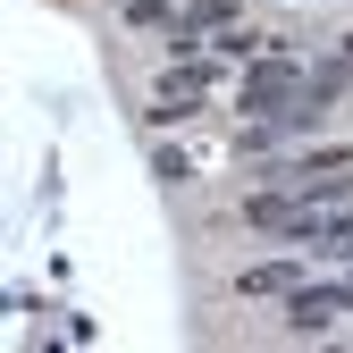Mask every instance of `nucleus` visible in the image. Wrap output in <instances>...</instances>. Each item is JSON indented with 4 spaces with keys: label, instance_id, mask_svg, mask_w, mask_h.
I'll return each instance as SVG.
<instances>
[{
    "label": "nucleus",
    "instance_id": "nucleus-1",
    "mask_svg": "<svg viewBox=\"0 0 353 353\" xmlns=\"http://www.w3.org/2000/svg\"><path fill=\"white\" fill-rule=\"evenodd\" d=\"M303 76H312V68L294 59V42H270L261 59H244V76H236V110H244V118H270Z\"/></svg>",
    "mask_w": 353,
    "mask_h": 353
},
{
    "label": "nucleus",
    "instance_id": "nucleus-2",
    "mask_svg": "<svg viewBox=\"0 0 353 353\" xmlns=\"http://www.w3.org/2000/svg\"><path fill=\"white\" fill-rule=\"evenodd\" d=\"M336 168H353V143H303V152L270 160V176H336Z\"/></svg>",
    "mask_w": 353,
    "mask_h": 353
},
{
    "label": "nucleus",
    "instance_id": "nucleus-3",
    "mask_svg": "<svg viewBox=\"0 0 353 353\" xmlns=\"http://www.w3.org/2000/svg\"><path fill=\"white\" fill-rule=\"evenodd\" d=\"M303 278H312V270H303V261H252V270L236 278V294H294Z\"/></svg>",
    "mask_w": 353,
    "mask_h": 353
},
{
    "label": "nucleus",
    "instance_id": "nucleus-4",
    "mask_svg": "<svg viewBox=\"0 0 353 353\" xmlns=\"http://www.w3.org/2000/svg\"><path fill=\"white\" fill-rule=\"evenodd\" d=\"M202 101H210V93H152V101H143V126H152V135H168V126L202 118Z\"/></svg>",
    "mask_w": 353,
    "mask_h": 353
},
{
    "label": "nucleus",
    "instance_id": "nucleus-5",
    "mask_svg": "<svg viewBox=\"0 0 353 353\" xmlns=\"http://www.w3.org/2000/svg\"><path fill=\"white\" fill-rule=\"evenodd\" d=\"M176 9H185V0H126L118 17L135 26V34H168V26H176Z\"/></svg>",
    "mask_w": 353,
    "mask_h": 353
},
{
    "label": "nucleus",
    "instance_id": "nucleus-6",
    "mask_svg": "<svg viewBox=\"0 0 353 353\" xmlns=\"http://www.w3.org/2000/svg\"><path fill=\"white\" fill-rule=\"evenodd\" d=\"M152 168H160V176H168V185H185V176H194V168H185V152H168V143H160V152H152Z\"/></svg>",
    "mask_w": 353,
    "mask_h": 353
},
{
    "label": "nucleus",
    "instance_id": "nucleus-7",
    "mask_svg": "<svg viewBox=\"0 0 353 353\" xmlns=\"http://www.w3.org/2000/svg\"><path fill=\"white\" fill-rule=\"evenodd\" d=\"M336 59H345V68H353V34H345V42H336Z\"/></svg>",
    "mask_w": 353,
    "mask_h": 353
}]
</instances>
